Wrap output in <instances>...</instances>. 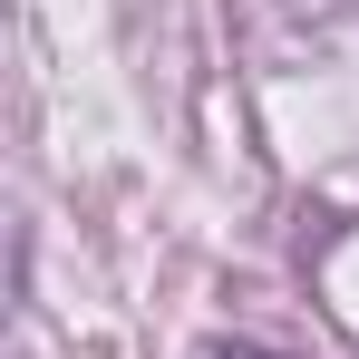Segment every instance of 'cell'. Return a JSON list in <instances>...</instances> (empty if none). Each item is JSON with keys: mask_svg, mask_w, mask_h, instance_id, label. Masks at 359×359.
Masks as SVG:
<instances>
[{"mask_svg": "<svg viewBox=\"0 0 359 359\" xmlns=\"http://www.w3.org/2000/svg\"><path fill=\"white\" fill-rule=\"evenodd\" d=\"M224 359H272V350H224Z\"/></svg>", "mask_w": 359, "mask_h": 359, "instance_id": "1", "label": "cell"}]
</instances>
